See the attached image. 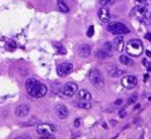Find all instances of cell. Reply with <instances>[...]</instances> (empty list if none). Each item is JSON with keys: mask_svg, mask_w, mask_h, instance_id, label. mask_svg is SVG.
I'll list each match as a JSON object with an SVG mask.
<instances>
[{"mask_svg": "<svg viewBox=\"0 0 151 139\" xmlns=\"http://www.w3.org/2000/svg\"><path fill=\"white\" fill-rule=\"evenodd\" d=\"M119 62L123 64V65H127V66L134 65V61L131 60L129 56H125V54H121V56H119Z\"/></svg>", "mask_w": 151, "mask_h": 139, "instance_id": "obj_20", "label": "cell"}, {"mask_svg": "<svg viewBox=\"0 0 151 139\" xmlns=\"http://www.w3.org/2000/svg\"><path fill=\"white\" fill-rule=\"evenodd\" d=\"M142 64H143V65L146 66V68L150 70V68H151V66H150V62H149V61H147V60H143V61H142Z\"/></svg>", "mask_w": 151, "mask_h": 139, "instance_id": "obj_30", "label": "cell"}, {"mask_svg": "<svg viewBox=\"0 0 151 139\" xmlns=\"http://www.w3.org/2000/svg\"><path fill=\"white\" fill-rule=\"evenodd\" d=\"M107 31L113 34H118V36H123V34L130 33V28L123 23H111V24H109Z\"/></svg>", "mask_w": 151, "mask_h": 139, "instance_id": "obj_4", "label": "cell"}, {"mask_svg": "<svg viewBox=\"0 0 151 139\" xmlns=\"http://www.w3.org/2000/svg\"><path fill=\"white\" fill-rule=\"evenodd\" d=\"M25 89L32 98H42L47 95L48 87L35 78H28L25 81Z\"/></svg>", "mask_w": 151, "mask_h": 139, "instance_id": "obj_1", "label": "cell"}, {"mask_svg": "<svg viewBox=\"0 0 151 139\" xmlns=\"http://www.w3.org/2000/svg\"><path fill=\"white\" fill-rule=\"evenodd\" d=\"M61 89H63V86H61L60 82L55 81L50 84V92L53 93V94H58V93H61Z\"/></svg>", "mask_w": 151, "mask_h": 139, "instance_id": "obj_18", "label": "cell"}, {"mask_svg": "<svg viewBox=\"0 0 151 139\" xmlns=\"http://www.w3.org/2000/svg\"><path fill=\"white\" fill-rule=\"evenodd\" d=\"M137 11L141 13L142 21H143V23H146L147 25H150V24H151V13L147 11V8H137Z\"/></svg>", "mask_w": 151, "mask_h": 139, "instance_id": "obj_12", "label": "cell"}, {"mask_svg": "<svg viewBox=\"0 0 151 139\" xmlns=\"http://www.w3.org/2000/svg\"><path fill=\"white\" fill-rule=\"evenodd\" d=\"M56 130H57V127L52 123H42L36 127L37 134H40V135H50V134H53Z\"/></svg>", "mask_w": 151, "mask_h": 139, "instance_id": "obj_5", "label": "cell"}, {"mask_svg": "<svg viewBox=\"0 0 151 139\" xmlns=\"http://www.w3.org/2000/svg\"><path fill=\"white\" fill-rule=\"evenodd\" d=\"M146 54H147V57H151V52H150V50H147Z\"/></svg>", "mask_w": 151, "mask_h": 139, "instance_id": "obj_36", "label": "cell"}, {"mask_svg": "<svg viewBox=\"0 0 151 139\" xmlns=\"http://www.w3.org/2000/svg\"><path fill=\"white\" fill-rule=\"evenodd\" d=\"M123 87L126 89H134V87L138 85V78L135 76H123L122 81H121Z\"/></svg>", "mask_w": 151, "mask_h": 139, "instance_id": "obj_7", "label": "cell"}, {"mask_svg": "<svg viewBox=\"0 0 151 139\" xmlns=\"http://www.w3.org/2000/svg\"><path fill=\"white\" fill-rule=\"evenodd\" d=\"M98 19H99V21L104 23V24L109 23L110 21V11H109V8H106V7L99 8L98 9Z\"/></svg>", "mask_w": 151, "mask_h": 139, "instance_id": "obj_9", "label": "cell"}, {"mask_svg": "<svg viewBox=\"0 0 151 139\" xmlns=\"http://www.w3.org/2000/svg\"><path fill=\"white\" fill-rule=\"evenodd\" d=\"M146 39L149 40V41H151V34L150 33H146Z\"/></svg>", "mask_w": 151, "mask_h": 139, "instance_id": "obj_35", "label": "cell"}, {"mask_svg": "<svg viewBox=\"0 0 151 139\" xmlns=\"http://www.w3.org/2000/svg\"><path fill=\"white\" fill-rule=\"evenodd\" d=\"M109 74H110V77H113V78H118V77H123L125 70H122V69H119L118 66L113 65L111 68H109Z\"/></svg>", "mask_w": 151, "mask_h": 139, "instance_id": "obj_14", "label": "cell"}, {"mask_svg": "<svg viewBox=\"0 0 151 139\" xmlns=\"http://www.w3.org/2000/svg\"><path fill=\"white\" fill-rule=\"evenodd\" d=\"M149 100H150V101H151V97H149Z\"/></svg>", "mask_w": 151, "mask_h": 139, "instance_id": "obj_37", "label": "cell"}, {"mask_svg": "<svg viewBox=\"0 0 151 139\" xmlns=\"http://www.w3.org/2000/svg\"><path fill=\"white\" fill-rule=\"evenodd\" d=\"M57 7H58V9H60L61 12H64V13L69 12V7H68V4L65 3V0H57Z\"/></svg>", "mask_w": 151, "mask_h": 139, "instance_id": "obj_21", "label": "cell"}, {"mask_svg": "<svg viewBox=\"0 0 151 139\" xmlns=\"http://www.w3.org/2000/svg\"><path fill=\"white\" fill-rule=\"evenodd\" d=\"M80 125H81V119H80V118H77V119L74 121V127H78Z\"/></svg>", "mask_w": 151, "mask_h": 139, "instance_id": "obj_31", "label": "cell"}, {"mask_svg": "<svg viewBox=\"0 0 151 139\" xmlns=\"http://www.w3.org/2000/svg\"><path fill=\"white\" fill-rule=\"evenodd\" d=\"M72 70H73V64L72 62H61L57 65V74L60 77L68 76Z\"/></svg>", "mask_w": 151, "mask_h": 139, "instance_id": "obj_8", "label": "cell"}, {"mask_svg": "<svg viewBox=\"0 0 151 139\" xmlns=\"http://www.w3.org/2000/svg\"><path fill=\"white\" fill-rule=\"evenodd\" d=\"M15 139H31V137H28V135H21V137H16Z\"/></svg>", "mask_w": 151, "mask_h": 139, "instance_id": "obj_33", "label": "cell"}, {"mask_svg": "<svg viewBox=\"0 0 151 139\" xmlns=\"http://www.w3.org/2000/svg\"><path fill=\"white\" fill-rule=\"evenodd\" d=\"M86 34H88V37H91L94 34V27H90V28L88 29V32H86Z\"/></svg>", "mask_w": 151, "mask_h": 139, "instance_id": "obj_28", "label": "cell"}, {"mask_svg": "<svg viewBox=\"0 0 151 139\" xmlns=\"http://www.w3.org/2000/svg\"><path fill=\"white\" fill-rule=\"evenodd\" d=\"M99 1V4L102 5V7H105V5H107V4H110V3L113 1V0H98Z\"/></svg>", "mask_w": 151, "mask_h": 139, "instance_id": "obj_27", "label": "cell"}, {"mask_svg": "<svg viewBox=\"0 0 151 139\" xmlns=\"http://www.w3.org/2000/svg\"><path fill=\"white\" fill-rule=\"evenodd\" d=\"M39 139H56V138L53 137L52 134H50V135H40Z\"/></svg>", "mask_w": 151, "mask_h": 139, "instance_id": "obj_29", "label": "cell"}, {"mask_svg": "<svg viewBox=\"0 0 151 139\" xmlns=\"http://www.w3.org/2000/svg\"><path fill=\"white\" fill-rule=\"evenodd\" d=\"M29 110H31V109H29V106L27 105V103H21V105H19L15 109V114L19 118H24V117L28 115Z\"/></svg>", "mask_w": 151, "mask_h": 139, "instance_id": "obj_10", "label": "cell"}, {"mask_svg": "<svg viewBox=\"0 0 151 139\" xmlns=\"http://www.w3.org/2000/svg\"><path fill=\"white\" fill-rule=\"evenodd\" d=\"M122 103H123V101H122V100H117V101L114 102V105H115V106H121Z\"/></svg>", "mask_w": 151, "mask_h": 139, "instance_id": "obj_32", "label": "cell"}, {"mask_svg": "<svg viewBox=\"0 0 151 139\" xmlns=\"http://www.w3.org/2000/svg\"><path fill=\"white\" fill-rule=\"evenodd\" d=\"M53 47H55L56 50H57L58 53H61V54H65L66 53V49L64 48L63 44H60V42H53Z\"/></svg>", "mask_w": 151, "mask_h": 139, "instance_id": "obj_22", "label": "cell"}, {"mask_svg": "<svg viewBox=\"0 0 151 139\" xmlns=\"http://www.w3.org/2000/svg\"><path fill=\"white\" fill-rule=\"evenodd\" d=\"M74 106L76 107L89 110V109H91V102H88V101H77V102H74Z\"/></svg>", "mask_w": 151, "mask_h": 139, "instance_id": "obj_17", "label": "cell"}, {"mask_svg": "<svg viewBox=\"0 0 151 139\" xmlns=\"http://www.w3.org/2000/svg\"><path fill=\"white\" fill-rule=\"evenodd\" d=\"M89 81L97 89H102L105 86V80L102 73L98 70V69H91L90 73H89Z\"/></svg>", "mask_w": 151, "mask_h": 139, "instance_id": "obj_2", "label": "cell"}, {"mask_svg": "<svg viewBox=\"0 0 151 139\" xmlns=\"http://www.w3.org/2000/svg\"><path fill=\"white\" fill-rule=\"evenodd\" d=\"M77 98L78 101H88V102H91V94L85 89H81V90H77Z\"/></svg>", "mask_w": 151, "mask_h": 139, "instance_id": "obj_13", "label": "cell"}, {"mask_svg": "<svg viewBox=\"0 0 151 139\" xmlns=\"http://www.w3.org/2000/svg\"><path fill=\"white\" fill-rule=\"evenodd\" d=\"M126 50L129 52V54H133L134 57L139 56L142 52H143V44H142L141 40H137V39H133L127 42V48Z\"/></svg>", "mask_w": 151, "mask_h": 139, "instance_id": "obj_3", "label": "cell"}, {"mask_svg": "<svg viewBox=\"0 0 151 139\" xmlns=\"http://www.w3.org/2000/svg\"><path fill=\"white\" fill-rule=\"evenodd\" d=\"M135 3H137V8H146L147 7L146 0H135Z\"/></svg>", "mask_w": 151, "mask_h": 139, "instance_id": "obj_24", "label": "cell"}, {"mask_svg": "<svg viewBox=\"0 0 151 139\" xmlns=\"http://www.w3.org/2000/svg\"><path fill=\"white\" fill-rule=\"evenodd\" d=\"M56 115L60 119H65L69 115V110L65 105H57L56 106Z\"/></svg>", "mask_w": 151, "mask_h": 139, "instance_id": "obj_11", "label": "cell"}, {"mask_svg": "<svg viewBox=\"0 0 151 139\" xmlns=\"http://www.w3.org/2000/svg\"><path fill=\"white\" fill-rule=\"evenodd\" d=\"M7 48H8L9 50H13V49H16V44H15L13 41H9V42L7 44Z\"/></svg>", "mask_w": 151, "mask_h": 139, "instance_id": "obj_26", "label": "cell"}, {"mask_svg": "<svg viewBox=\"0 0 151 139\" xmlns=\"http://www.w3.org/2000/svg\"><path fill=\"white\" fill-rule=\"evenodd\" d=\"M137 100H138V95L134 94V95H131V97L129 98L127 102H129V103H135V102H137Z\"/></svg>", "mask_w": 151, "mask_h": 139, "instance_id": "obj_25", "label": "cell"}, {"mask_svg": "<svg viewBox=\"0 0 151 139\" xmlns=\"http://www.w3.org/2000/svg\"><path fill=\"white\" fill-rule=\"evenodd\" d=\"M90 52H91V48H90V45H88V44L81 45L80 49H78V53H80L81 57H89Z\"/></svg>", "mask_w": 151, "mask_h": 139, "instance_id": "obj_16", "label": "cell"}, {"mask_svg": "<svg viewBox=\"0 0 151 139\" xmlns=\"http://www.w3.org/2000/svg\"><path fill=\"white\" fill-rule=\"evenodd\" d=\"M77 90H78L77 84H74V82H66L63 86L61 92H63V94L65 95V97H73L76 93H77Z\"/></svg>", "mask_w": 151, "mask_h": 139, "instance_id": "obj_6", "label": "cell"}, {"mask_svg": "<svg viewBox=\"0 0 151 139\" xmlns=\"http://www.w3.org/2000/svg\"><path fill=\"white\" fill-rule=\"evenodd\" d=\"M102 49L106 50L107 53H110V54H111V50L114 49V48H113V44H111V42H105L104 47H102Z\"/></svg>", "mask_w": 151, "mask_h": 139, "instance_id": "obj_23", "label": "cell"}, {"mask_svg": "<svg viewBox=\"0 0 151 139\" xmlns=\"http://www.w3.org/2000/svg\"><path fill=\"white\" fill-rule=\"evenodd\" d=\"M113 48H114L117 52H122L125 49V41H123L122 36H118L114 39V42H113Z\"/></svg>", "mask_w": 151, "mask_h": 139, "instance_id": "obj_15", "label": "cell"}, {"mask_svg": "<svg viewBox=\"0 0 151 139\" xmlns=\"http://www.w3.org/2000/svg\"><path fill=\"white\" fill-rule=\"evenodd\" d=\"M119 117H121V118H125V117H126V111L125 110H121L119 111Z\"/></svg>", "mask_w": 151, "mask_h": 139, "instance_id": "obj_34", "label": "cell"}, {"mask_svg": "<svg viewBox=\"0 0 151 139\" xmlns=\"http://www.w3.org/2000/svg\"><path fill=\"white\" fill-rule=\"evenodd\" d=\"M96 57L98 58V60H107V58L111 57V54H110V53H107L106 50H104V49H99L98 52L96 53Z\"/></svg>", "mask_w": 151, "mask_h": 139, "instance_id": "obj_19", "label": "cell"}]
</instances>
